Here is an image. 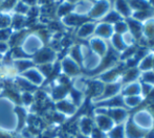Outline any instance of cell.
Here are the masks:
<instances>
[{
  "mask_svg": "<svg viewBox=\"0 0 154 138\" xmlns=\"http://www.w3.org/2000/svg\"><path fill=\"white\" fill-rule=\"evenodd\" d=\"M131 122L143 132H149L154 127V117L147 109H140L132 117Z\"/></svg>",
  "mask_w": 154,
  "mask_h": 138,
  "instance_id": "obj_1",
  "label": "cell"
},
{
  "mask_svg": "<svg viewBox=\"0 0 154 138\" xmlns=\"http://www.w3.org/2000/svg\"><path fill=\"white\" fill-rule=\"evenodd\" d=\"M111 10V1L110 0H97L93 3L91 10L89 12V17L94 20H102L107 16Z\"/></svg>",
  "mask_w": 154,
  "mask_h": 138,
  "instance_id": "obj_2",
  "label": "cell"
},
{
  "mask_svg": "<svg viewBox=\"0 0 154 138\" xmlns=\"http://www.w3.org/2000/svg\"><path fill=\"white\" fill-rule=\"evenodd\" d=\"M122 87H123V84L121 83L120 81L114 82V83L105 84L103 93H102V95L99 98L100 100L104 102V100H110V98H114V96L121 94Z\"/></svg>",
  "mask_w": 154,
  "mask_h": 138,
  "instance_id": "obj_3",
  "label": "cell"
},
{
  "mask_svg": "<svg viewBox=\"0 0 154 138\" xmlns=\"http://www.w3.org/2000/svg\"><path fill=\"white\" fill-rule=\"evenodd\" d=\"M89 43L92 52L97 53L102 59L108 53V44L104 39L100 38V37H94V38L90 39Z\"/></svg>",
  "mask_w": 154,
  "mask_h": 138,
  "instance_id": "obj_4",
  "label": "cell"
},
{
  "mask_svg": "<svg viewBox=\"0 0 154 138\" xmlns=\"http://www.w3.org/2000/svg\"><path fill=\"white\" fill-rule=\"evenodd\" d=\"M112 6H113L114 12L118 13L123 19L131 18L133 12H132L131 6H130L128 0H114L113 3H112Z\"/></svg>",
  "mask_w": 154,
  "mask_h": 138,
  "instance_id": "obj_5",
  "label": "cell"
},
{
  "mask_svg": "<svg viewBox=\"0 0 154 138\" xmlns=\"http://www.w3.org/2000/svg\"><path fill=\"white\" fill-rule=\"evenodd\" d=\"M94 33L97 34V37H100L102 39H110L114 34V28L113 24H110L107 22H101L97 23V26H95Z\"/></svg>",
  "mask_w": 154,
  "mask_h": 138,
  "instance_id": "obj_6",
  "label": "cell"
},
{
  "mask_svg": "<svg viewBox=\"0 0 154 138\" xmlns=\"http://www.w3.org/2000/svg\"><path fill=\"white\" fill-rule=\"evenodd\" d=\"M95 122H97V128L105 133L109 132L116 124L108 114H97V117H95Z\"/></svg>",
  "mask_w": 154,
  "mask_h": 138,
  "instance_id": "obj_7",
  "label": "cell"
},
{
  "mask_svg": "<svg viewBox=\"0 0 154 138\" xmlns=\"http://www.w3.org/2000/svg\"><path fill=\"white\" fill-rule=\"evenodd\" d=\"M107 114L113 119L116 124H123L128 117V112L125 107H116V108H108Z\"/></svg>",
  "mask_w": 154,
  "mask_h": 138,
  "instance_id": "obj_8",
  "label": "cell"
},
{
  "mask_svg": "<svg viewBox=\"0 0 154 138\" xmlns=\"http://www.w3.org/2000/svg\"><path fill=\"white\" fill-rule=\"evenodd\" d=\"M121 95L122 96L142 95V83L138 81H135L123 85Z\"/></svg>",
  "mask_w": 154,
  "mask_h": 138,
  "instance_id": "obj_9",
  "label": "cell"
},
{
  "mask_svg": "<svg viewBox=\"0 0 154 138\" xmlns=\"http://www.w3.org/2000/svg\"><path fill=\"white\" fill-rule=\"evenodd\" d=\"M146 135L147 133L140 130L131 122V119L128 120V122L125 124V138H145Z\"/></svg>",
  "mask_w": 154,
  "mask_h": 138,
  "instance_id": "obj_10",
  "label": "cell"
},
{
  "mask_svg": "<svg viewBox=\"0 0 154 138\" xmlns=\"http://www.w3.org/2000/svg\"><path fill=\"white\" fill-rule=\"evenodd\" d=\"M143 25V36L146 38L148 42H151L154 40V17H150L144 22H142Z\"/></svg>",
  "mask_w": 154,
  "mask_h": 138,
  "instance_id": "obj_11",
  "label": "cell"
},
{
  "mask_svg": "<svg viewBox=\"0 0 154 138\" xmlns=\"http://www.w3.org/2000/svg\"><path fill=\"white\" fill-rule=\"evenodd\" d=\"M92 5L93 2L91 0H80L75 5V12L78 14V16L83 17V15L89 14V12L92 8Z\"/></svg>",
  "mask_w": 154,
  "mask_h": 138,
  "instance_id": "obj_12",
  "label": "cell"
},
{
  "mask_svg": "<svg viewBox=\"0 0 154 138\" xmlns=\"http://www.w3.org/2000/svg\"><path fill=\"white\" fill-rule=\"evenodd\" d=\"M153 53H148L146 57H144L142 60L138 61V64L136 67L140 70V72L153 70Z\"/></svg>",
  "mask_w": 154,
  "mask_h": 138,
  "instance_id": "obj_13",
  "label": "cell"
},
{
  "mask_svg": "<svg viewBox=\"0 0 154 138\" xmlns=\"http://www.w3.org/2000/svg\"><path fill=\"white\" fill-rule=\"evenodd\" d=\"M95 26H97V23L94 22H86L83 23V25H81L78 31V36L82 39L88 38L89 36L94 33Z\"/></svg>",
  "mask_w": 154,
  "mask_h": 138,
  "instance_id": "obj_14",
  "label": "cell"
},
{
  "mask_svg": "<svg viewBox=\"0 0 154 138\" xmlns=\"http://www.w3.org/2000/svg\"><path fill=\"white\" fill-rule=\"evenodd\" d=\"M127 23H128V27H129V32L135 37V39H138L140 37L143 36L142 22L130 18L129 20L127 21Z\"/></svg>",
  "mask_w": 154,
  "mask_h": 138,
  "instance_id": "obj_15",
  "label": "cell"
},
{
  "mask_svg": "<svg viewBox=\"0 0 154 138\" xmlns=\"http://www.w3.org/2000/svg\"><path fill=\"white\" fill-rule=\"evenodd\" d=\"M144 96L143 95H132V96H123L124 107L133 109L142 104Z\"/></svg>",
  "mask_w": 154,
  "mask_h": 138,
  "instance_id": "obj_16",
  "label": "cell"
},
{
  "mask_svg": "<svg viewBox=\"0 0 154 138\" xmlns=\"http://www.w3.org/2000/svg\"><path fill=\"white\" fill-rule=\"evenodd\" d=\"M110 43H111L112 48H113V50L116 51V52H121V53H122L123 51L126 49V46L124 45L121 34H113V36L110 38Z\"/></svg>",
  "mask_w": 154,
  "mask_h": 138,
  "instance_id": "obj_17",
  "label": "cell"
},
{
  "mask_svg": "<svg viewBox=\"0 0 154 138\" xmlns=\"http://www.w3.org/2000/svg\"><path fill=\"white\" fill-rule=\"evenodd\" d=\"M107 138H125V124H116L108 132Z\"/></svg>",
  "mask_w": 154,
  "mask_h": 138,
  "instance_id": "obj_18",
  "label": "cell"
},
{
  "mask_svg": "<svg viewBox=\"0 0 154 138\" xmlns=\"http://www.w3.org/2000/svg\"><path fill=\"white\" fill-rule=\"evenodd\" d=\"M140 80L142 84H147V85H150L154 87V70L140 72Z\"/></svg>",
  "mask_w": 154,
  "mask_h": 138,
  "instance_id": "obj_19",
  "label": "cell"
},
{
  "mask_svg": "<svg viewBox=\"0 0 154 138\" xmlns=\"http://www.w3.org/2000/svg\"><path fill=\"white\" fill-rule=\"evenodd\" d=\"M113 28H114V34H123L127 33V32H129L128 23H127V21H125L124 19L119 21V22L114 23Z\"/></svg>",
  "mask_w": 154,
  "mask_h": 138,
  "instance_id": "obj_20",
  "label": "cell"
},
{
  "mask_svg": "<svg viewBox=\"0 0 154 138\" xmlns=\"http://www.w3.org/2000/svg\"><path fill=\"white\" fill-rule=\"evenodd\" d=\"M121 37H122V40H123V43L124 45L126 46V48H129V47H132L134 44H135V37L133 36L130 32H127V33L121 34Z\"/></svg>",
  "mask_w": 154,
  "mask_h": 138,
  "instance_id": "obj_21",
  "label": "cell"
},
{
  "mask_svg": "<svg viewBox=\"0 0 154 138\" xmlns=\"http://www.w3.org/2000/svg\"><path fill=\"white\" fill-rule=\"evenodd\" d=\"M103 20L105 21V22H107V23H110V24H114V23H116V22H119V21L123 20V18L116 12H114L113 10H111L107 14V16H106L105 18L103 19Z\"/></svg>",
  "mask_w": 154,
  "mask_h": 138,
  "instance_id": "obj_22",
  "label": "cell"
},
{
  "mask_svg": "<svg viewBox=\"0 0 154 138\" xmlns=\"http://www.w3.org/2000/svg\"><path fill=\"white\" fill-rule=\"evenodd\" d=\"M64 66H65V70H66L67 73L69 74H75L79 71V67H78L77 63L71 60H66L64 63Z\"/></svg>",
  "mask_w": 154,
  "mask_h": 138,
  "instance_id": "obj_23",
  "label": "cell"
},
{
  "mask_svg": "<svg viewBox=\"0 0 154 138\" xmlns=\"http://www.w3.org/2000/svg\"><path fill=\"white\" fill-rule=\"evenodd\" d=\"M84 20L83 17L78 16V15H68L65 18V23L67 25H78Z\"/></svg>",
  "mask_w": 154,
  "mask_h": 138,
  "instance_id": "obj_24",
  "label": "cell"
},
{
  "mask_svg": "<svg viewBox=\"0 0 154 138\" xmlns=\"http://www.w3.org/2000/svg\"><path fill=\"white\" fill-rule=\"evenodd\" d=\"M81 129L83 131L84 134H90L93 130V126H92V122L89 118H84L82 120V126Z\"/></svg>",
  "mask_w": 154,
  "mask_h": 138,
  "instance_id": "obj_25",
  "label": "cell"
},
{
  "mask_svg": "<svg viewBox=\"0 0 154 138\" xmlns=\"http://www.w3.org/2000/svg\"><path fill=\"white\" fill-rule=\"evenodd\" d=\"M72 10V5H71L70 2H64L58 8V15L59 16H65V15L68 14L70 10Z\"/></svg>",
  "mask_w": 154,
  "mask_h": 138,
  "instance_id": "obj_26",
  "label": "cell"
},
{
  "mask_svg": "<svg viewBox=\"0 0 154 138\" xmlns=\"http://www.w3.org/2000/svg\"><path fill=\"white\" fill-rule=\"evenodd\" d=\"M92 138H107V135H106L105 132H103L102 130L97 129H93L92 130Z\"/></svg>",
  "mask_w": 154,
  "mask_h": 138,
  "instance_id": "obj_27",
  "label": "cell"
},
{
  "mask_svg": "<svg viewBox=\"0 0 154 138\" xmlns=\"http://www.w3.org/2000/svg\"><path fill=\"white\" fill-rule=\"evenodd\" d=\"M51 57H53V53H51L49 51H44V53H41L38 57V61H46V60H49Z\"/></svg>",
  "mask_w": 154,
  "mask_h": 138,
  "instance_id": "obj_28",
  "label": "cell"
},
{
  "mask_svg": "<svg viewBox=\"0 0 154 138\" xmlns=\"http://www.w3.org/2000/svg\"><path fill=\"white\" fill-rule=\"evenodd\" d=\"M17 10H18V12H21V13H25L29 10V8H27L26 4L23 3V2H19V3L17 4Z\"/></svg>",
  "mask_w": 154,
  "mask_h": 138,
  "instance_id": "obj_29",
  "label": "cell"
},
{
  "mask_svg": "<svg viewBox=\"0 0 154 138\" xmlns=\"http://www.w3.org/2000/svg\"><path fill=\"white\" fill-rule=\"evenodd\" d=\"M10 20L6 16H1L0 17V26H5V25L8 24Z\"/></svg>",
  "mask_w": 154,
  "mask_h": 138,
  "instance_id": "obj_30",
  "label": "cell"
},
{
  "mask_svg": "<svg viewBox=\"0 0 154 138\" xmlns=\"http://www.w3.org/2000/svg\"><path fill=\"white\" fill-rule=\"evenodd\" d=\"M8 32H0V39H6L8 38Z\"/></svg>",
  "mask_w": 154,
  "mask_h": 138,
  "instance_id": "obj_31",
  "label": "cell"
},
{
  "mask_svg": "<svg viewBox=\"0 0 154 138\" xmlns=\"http://www.w3.org/2000/svg\"><path fill=\"white\" fill-rule=\"evenodd\" d=\"M37 0H23V3H25V4H34L35 2H36Z\"/></svg>",
  "mask_w": 154,
  "mask_h": 138,
  "instance_id": "obj_32",
  "label": "cell"
},
{
  "mask_svg": "<svg viewBox=\"0 0 154 138\" xmlns=\"http://www.w3.org/2000/svg\"><path fill=\"white\" fill-rule=\"evenodd\" d=\"M149 3V5L151 6V8H154V0H147Z\"/></svg>",
  "mask_w": 154,
  "mask_h": 138,
  "instance_id": "obj_33",
  "label": "cell"
},
{
  "mask_svg": "<svg viewBox=\"0 0 154 138\" xmlns=\"http://www.w3.org/2000/svg\"><path fill=\"white\" fill-rule=\"evenodd\" d=\"M39 1H40L41 3H44V4H46V3H49V2H51V0H39Z\"/></svg>",
  "mask_w": 154,
  "mask_h": 138,
  "instance_id": "obj_34",
  "label": "cell"
},
{
  "mask_svg": "<svg viewBox=\"0 0 154 138\" xmlns=\"http://www.w3.org/2000/svg\"><path fill=\"white\" fill-rule=\"evenodd\" d=\"M67 1H69V2H75V1H80V0H67Z\"/></svg>",
  "mask_w": 154,
  "mask_h": 138,
  "instance_id": "obj_35",
  "label": "cell"
},
{
  "mask_svg": "<svg viewBox=\"0 0 154 138\" xmlns=\"http://www.w3.org/2000/svg\"><path fill=\"white\" fill-rule=\"evenodd\" d=\"M153 70H154V57H153Z\"/></svg>",
  "mask_w": 154,
  "mask_h": 138,
  "instance_id": "obj_36",
  "label": "cell"
}]
</instances>
